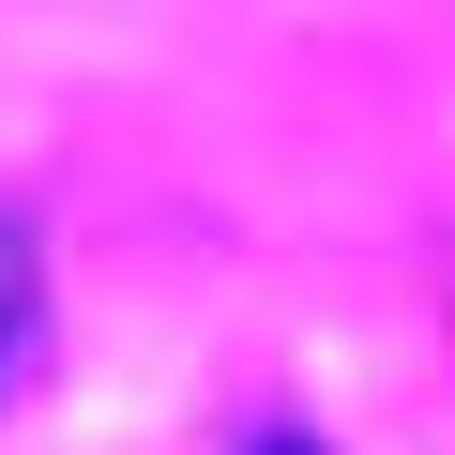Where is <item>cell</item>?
<instances>
[{"mask_svg": "<svg viewBox=\"0 0 455 455\" xmlns=\"http://www.w3.org/2000/svg\"><path fill=\"white\" fill-rule=\"evenodd\" d=\"M16 364H31V243L0 228V395H16Z\"/></svg>", "mask_w": 455, "mask_h": 455, "instance_id": "obj_1", "label": "cell"}, {"mask_svg": "<svg viewBox=\"0 0 455 455\" xmlns=\"http://www.w3.org/2000/svg\"><path fill=\"white\" fill-rule=\"evenodd\" d=\"M259 455H319V440H259Z\"/></svg>", "mask_w": 455, "mask_h": 455, "instance_id": "obj_2", "label": "cell"}]
</instances>
